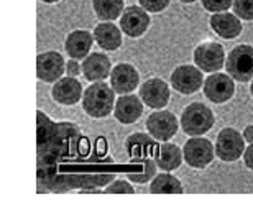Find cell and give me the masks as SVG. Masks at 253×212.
Returning <instances> with one entry per match:
<instances>
[{"label":"cell","instance_id":"29","mask_svg":"<svg viewBox=\"0 0 253 212\" xmlns=\"http://www.w3.org/2000/svg\"><path fill=\"white\" fill-rule=\"evenodd\" d=\"M140 5L143 7L146 12L151 13H160L171 3V0H138Z\"/></svg>","mask_w":253,"mask_h":212},{"label":"cell","instance_id":"34","mask_svg":"<svg viewBox=\"0 0 253 212\" xmlns=\"http://www.w3.org/2000/svg\"><path fill=\"white\" fill-rule=\"evenodd\" d=\"M42 2H44V3H56V2H59V0H42Z\"/></svg>","mask_w":253,"mask_h":212},{"label":"cell","instance_id":"36","mask_svg":"<svg viewBox=\"0 0 253 212\" xmlns=\"http://www.w3.org/2000/svg\"><path fill=\"white\" fill-rule=\"evenodd\" d=\"M250 92H252V97H253V81H252V84H250Z\"/></svg>","mask_w":253,"mask_h":212},{"label":"cell","instance_id":"30","mask_svg":"<svg viewBox=\"0 0 253 212\" xmlns=\"http://www.w3.org/2000/svg\"><path fill=\"white\" fill-rule=\"evenodd\" d=\"M66 73L68 76H73V78H78V76L83 73V64L78 63V59L71 58L69 61H66Z\"/></svg>","mask_w":253,"mask_h":212},{"label":"cell","instance_id":"10","mask_svg":"<svg viewBox=\"0 0 253 212\" xmlns=\"http://www.w3.org/2000/svg\"><path fill=\"white\" fill-rule=\"evenodd\" d=\"M178 119L169 110H156V112L150 114L146 119V130L150 132L151 137H155L160 141H169L178 132Z\"/></svg>","mask_w":253,"mask_h":212},{"label":"cell","instance_id":"4","mask_svg":"<svg viewBox=\"0 0 253 212\" xmlns=\"http://www.w3.org/2000/svg\"><path fill=\"white\" fill-rule=\"evenodd\" d=\"M225 69L239 83L253 81V46L250 44L235 46L225 59Z\"/></svg>","mask_w":253,"mask_h":212},{"label":"cell","instance_id":"9","mask_svg":"<svg viewBox=\"0 0 253 212\" xmlns=\"http://www.w3.org/2000/svg\"><path fill=\"white\" fill-rule=\"evenodd\" d=\"M204 71L192 66V64H181L171 73V85L179 94L189 95L197 92L204 85Z\"/></svg>","mask_w":253,"mask_h":212},{"label":"cell","instance_id":"31","mask_svg":"<svg viewBox=\"0 0 253 212\" xmlns=\"http://www.w3.org/2000/svg\"><path fill=\"white\" fill-rule=\"evenodd\" d=\"M95 151L100 156H107V140L104 137H97V140H95Z\"/></svg>","mask_w":253,"mask_h":212},{"label":"cell","instance_id":"1","mask_svg":"<svg viewBox=\"0 0 253 212\" xmlns=\"http://www.w3.org/2000/svg\"><path fill=\"white\" fill-rule=\"evenodd\" d=\"M115 174L114 161L92 153L78 125L51 122L38 110V191L97 189L112 183Z\"/></svg>","mask_w":253,"mask_h":212},{"label":"cell","instance_id":"8","mask_svg":"<svg viewBox=\"0 0 253 212\" xmlns=\"http://www.w3.org/2000/svg\"><path fill=\"white\" fill-rule=\"evenodd\" d=\"M194 63L204 73H217L225 66V49L215 42H204L194 49Z\"/></svg>","mask_w":253,"mask_h":212},{"label":"cell","instance_id":"32","mask_svg":"<svg viewBox=\"0 0 253 212\" xmlns=\"http://www.w3.org/2000/svg\"><path fill=\"white\" fill-rule=\"evenodd\" d=\"M244 160H245L247 168L253 171V143H250L249 148H245V151H244Z\"/></svg>","mask_w":253,"mask_h":212},{"label":"cell","instance_id":"22","mask_svg":"<svg viewBox=\"0 0 253 212\" xmlns=\"http://www.w3.org/2000/svg\"><path fill=\"white\" fill-rule=\"evenodd\" d=\"M184 160V155H183V150H179V146H176L173 143H168L165 141L163 145H160L156 148V153H155V161L158 165L160 170L163 171H174L178 170L181 163Z\"/></svg>","mask_w":253,"mask_h":212},{"label":"cell","instance_id":"12","mask_svg":"<svg viewBox=\"0 0 253 212\" xmlns=\"http://www.w3.org/2000/svg\"><path fill=\"white\" fill-rule=\"evenodd\" d=\"M66 73V61L58 51H46L37 58V78L43 83H56Z\"/></svg>","mask_w":253,"mask_h":212},{"label":"cell","instance_id":"14","mask_svg":"<svg viewBox=\"0 0 253 212\" xmlns=\"http://www.w3.org/2000/svg\"><path fill=\"white\" fill-rule=\"evenodd\" d=\"M140 84V74L133 64L119 63L110 73V85L120 95L131 94Z\"/></svg>","mask_w":253,"mask_h":212},{"label":"cell","instance_id":"5","mask_svg":"<svg viewBox=\"0 0 253 212\" xmlns=\"http://www.w3.org/2000/svg\"><path fill=\"white\" fill-rule=\"evenodd\" d=\"M245 138L235 128H222L215 140V155L225 163H232L244 156Z\"/></svg>","mask_w":253,"mask_h":212},{"label":"cell","instance_id":"21","mask_svg":"<svg viewBox=\"0 0 253 212\" xmlns=\"http://www.w3.org/2000/svg\"><path fill=\"white\" fill-rule=\"evenodd\" d=\"M94 38L105 51H115L122 46V28L110 22H104L94 28Z\"/></svg>","mask_w":253,"mask_h":212},{"label":"cell","instance_id":"18","mask_svg":"<svg viewBox=\"0 0 253 212\" xmlns=\"http://www.w3.org/2000/svg\"><path fill=\"white\" fill-rule=\"evenodd\" d=\"M211 28L215 35H219L224 40H234L242 33L244 25L235 13L219 12L211 17Z\"/></svg>","mask_w":253,"mask_h":212},{"label":"cell","instance_id":"16","mask_svg":"<svg viewBox=\"0 0 253 212\" xmlns=\"http://www.w3.org/2000/svg\"><path fill=\"white\" fill-rule=\"evenodd\" d=\"M51 95L58 104L74 105V104H78L84 95L83 84H81L76 78H73V76L61 78L54 83L53 89H51Z\"/></svg>","mask_w":253,"mask_h":212},{"label":"cell","instance_id":"24","mask_svg":"<svg viewBox=\"0 0 253 212\" xmlns=\"http://www.w3.org/2000/svg\"><path fill=\"white\" fill-rule=\"evenodd\" d=\"M92 8L95 17L102 22H112V20L122 17L124 13V0H92Z\"/></svg>","mask_w":253,"mask_h":212},{"label":"cell","instance_id":"3","mask_svg":"<svg viewBox=\"0 0 253 212\" xmlns=\"http://www.w3.org/2000/svg\"><path fill=\"white\" fill-rule=\"evenodd\" d=\"M214 112L202 102H192L181 114V128L189 137H201L214 127Z\"/></svg>","mask_w":253,"mask_h":212},{"label":"cell","instance_id":"28","mask_svg":"<svg viewBox=\"0 0 253 212\" xmlns=\"http://www.w3.org/2000/svg\"><path fill=\"white\" fill-rule=\"evenodd\" d=\"M202 2V7H204L207 12H212V13H219V12H227L234 0H201Z\"/></svg>","mask_w":253,"mask_h":212},{"label":"cell","instance_id":"33","mask_svg":"<svg viewBox=\"0 0 253 212\" xmlns=\"http://www.w3.org/2000/svg\"><path fill=\"white\" fill-rule=\"evenodd\" d=\"M244 138L249 141V143H253V125H249L244 132Z\"/></svg>","mask_w":253,"mask_h":212},{"label":"cell","instance_id":"23","mask_svg":"<svg viewBox=\"0 0 253 212\" xmlns=\"http://www.w3.org/2000/svg\"><path fill=\"white\" fill-rule=\"evenodd\" d=\"M150 193L151 194H181L183 193V184L181 181L169 173L165 171L161 174H156L151 179L150 184Z\"/></svg>","mask_w":253,"mask_h":212},{"label":"cell","instance_id":"20","mask_svg":"<svg viewBox=\"0 0 253 212\" xmlns=\"http://www.w3.org/2000/svg\"><path fill=\"white\" fill-rule=\"evenodd\" d=\"M112 73V63L110 58L104 53H90L87 58H84L83 74L87 81H105Z\"/></svg>","mask_w":253,"mask_h":212},{"label":"cell","instance_id":"26","mask_svg":"<svg viewBox=\"0 0 253 212\" xmlns=\"http://www.w3.org/2000/svg\"><path fill=\"white\" fill-rule=\"evenodd\" d=\"M234 12L240 20L253 22V0H234Z\"/></svg>","mask_w":253,"mask_h":212},{"label":"cell","instance_id":"7","mask_svg":"<svg viewBox=\"0 0 253 212\" xmlns=\"http://www.w3.org/2000/svg\"><path fill=\"white\" fill-rule=\"evenodd\" d=\"M184 161L194 170H204L214 160L215 150L207 138L202 137H191L184 143L183 148Z\"/></svg>","mask_w":253,"mask_h":212},{"label":"cell","instance_id":"6","mask_svg":"<svg viewBox=\"0 0 253 212\" xmlns=\"http://www.w3.org/2000/svg\"><path fill=\"white\" fill-rule=\"evenodd\" d=\"M204 95L214 104H225L235 95V79L227 73H212L204 81Z\"/></svg>","mask_w":253,"mask_h":212},{"label":"cell","instance_id":"27","mask_svg":"<svg viewBox=\"0 0 253 212\" xmlns=\"http://www.w3.org/2000/svg\"><path fill=\"white\" fill-rule=\"evenodd\" d=\"M104 193L105 194H133L135 189H133V186L130 183H126V181L115 179L104 189Z\"/></svg>","mask_w":253,"mask_h":212},{"label":"cell","instance_id":"11","mask_svg":"<svg viewBox=\"0 0 253 212\" xmlns=\"http://www.w3.org/2000/svg\"><path fill=\"white\" fill-rule=\"evenodd\" d=\"M120 28L130 38H140L150 28V15L141 5H130L120 17Z\"/></svg>","mask_w":253,"mask_h":212},{"label":"cell","instance_id":"19","mask_svg":"<svg viewBox=\"0 0 253 212\" xmlns=\"http://www.w3.org/2000/svg\"><path fill=\"white\" fill-rule=\"evenodd\" d=\"M94 35L87 30H74L68 35L64 42V49L73 59H84L89 56V51L94 44Z\"/></svg>","mask_w":253,"mask_h":212},{"label":"cell","instance_id":"25","mask_svg":"<svg viewBox=\"0 0 253 212\" xmlns=\"http://www.w3.org/2000/svg\"><path fill=\"white\" fill-rule=\"evenodd\" d=\"M156 168H158L156 161L148 158L146 160V163L143 165V173H125V174H126V178H128L130 181H133V183L143 184V183H150V181L155 178Z\"/></svg>","mask_w":253,"mask_h":212},{"label":"cell","instance_id":"13","mask_svg":"<svg viewBox=\"0 0 253 212\" xmlns=\"http://www.w3.org/2000/svg\"><path fill=\"white\" fill-rule=\"evenodd\" d=\"M140 97L150 109H163L169 102L171 90L169 85L160 78H150L140 85Z\"/></svg>","mask_w":253,"mask_h":212},{"label":"cell","instance_id":"15","mask_svg":"<svg viewBox=\"0 0 253 212\" xmlns=\"http://www.w3.org/2000/svg\"><path fill=\"white\" fill-rule=\"evenodd\" d=\"M156 138L146 133H133L125 140L126 153L130 156V163H145L146 160L156 153Z\"/></svg>","mask_w":253,"mask_h":212},{"label":"cell","instance_id":"17","mask_svg":"<svg viewBox=\"0 0 253 212\" xmlns=\"http://www.w3.org/2000/svg\"><path fill=\"white\" fill-rule=\"evenodd\" d=\"M141 97L133 94H124L120 95L115 102L114 115L120 124L130 125L135 124L140 119V115L143 114V100H140Z\"/></svg>","mask_w":253,"mask_h":212},{"label":"cell","instance_id":"35","mask_svg":"<svg viewBox=\"0 0 253 212\" xmlns=\"http://www.w3.org/2000/svg\"><path fill=\"white\" fill-rule=\"evenodd\" d=\"M179 2H183V3H194L196 0H179Z\"/></svg>","mask_w":253,"mask_h":212},{"label":"cell","instance_id":"2","mask_svg":"<svg viewBox=\"0 0 253 212\" xmlns=\"http://www.w3.org/2000/svg\"><path fill=\"white\" fill-rule=\"evenodd\" d=\"M115 90L104 81H95L84 90L83 109L92 119H105L115 109Z\"/></svg>","mask_w":253,"mask_h":212}]
</instances>
